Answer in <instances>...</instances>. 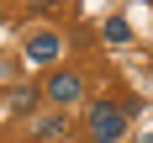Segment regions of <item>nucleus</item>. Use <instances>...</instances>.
Masks as SVG:
<instances>
[{
    "label": "nucleus",
    "instance_id": "f03ea898",
    "mask_svg": "<svg viewBox=\"0 0 153 143\" xmlns=\"http://www.w3.org/2000/svg\"><path fill=\"white\" fill-rule=\"evenodd\" d=\"M42 95L53 101V106H74L79 95H85V79H79L74 69H53V74H48V85H42Z\"/></svg>",
    "mask_w": 153,
    "mask_h": 143
},
{
    "label": "nucleus",
    "instance_id": "39448f33",
    "mask_svg": "<svg viewBox=\"0 0 153 143\" xmlns=\"http://www.w3.org/2000/svg\"><path fill=\"white\" fill-rule=\"evenodd\" d=\"M37 101H42V90H32V85H21V90L11 95V111H16V117H32V111H37Z\"/></svg>",
    "mask_w": 153,
    "mask_h": 143
},
{
    "label": "nucleus",
    "instance_id": "423d86ee",
    "mask_svg": "<svg viewBox=\"0 0 153 143\" xmlns=\"http://www.w3.org/2000/svg\"><path fill=\"white\" fill-rule=\"evenodd\" d=\"M106 43H116V48H122V43H132V27H127L122 16H111V21H106Z\"/></svg>",
    "mask_w": 153,
    "mask_h": 143
},
{
    "label": "nucleus",
    "instance_id": "0eeeda50",
    "mask_svg": "<svg viewBox=\"0 0 153 143\" xmlns=\"http://www.w3.org/2000/svg\"><path fill=\"white\" fill-rule=\"evenodd\" d=\"M53 5H58V0H32V11H53Z\"/></svg>",
    "mask_w": 153,
    "mask_h": 143
},
{
    "label": "nucleus",
    "instance_id": "20e7f679",
    "mask_svg": "<svg viewBox=\"0 0 153 143\" xmlns=\"http://www.w3.org/2000/svg\"><path fill=\"white\" fill-rule=\"evenodd\" d=\"M63 133H69V111H63V106L32 117V138H37V143H53V138H63Z\"/></svg>",
    "mask_w": 153,
    "mask_h": 143
},
{
    "label": "nucleus",
    "instance_id": "7ed1b4c3",
    "mask_svg": "<svg viewBox=\"0 0 153 143\" xmlns=\"http://www.w3.org/2000/svg\"><path fill=\"white\" fill-rule=\"evenodd\" d=\"M58 53H63V37H58L53 27H42V32L27 37V58H32V64H58Z\"/></svg>",
    "mask_w": 153,
    "mask_h": 143
},
{
    "label": "nucleus",
    "instance_id": "f257e3e1",
    "mask_svg": "<svg viewBox=\"0 0 153 143\" xmlns=\"http://www.w3.org/2000/svg\"><path fill=\"white\" fill-rule=\"evenodd\" d=\"M85 133H90V143H116L127 133V111L111 106V101H95V106L85 111Z\"/></svg>",
    "mask_w": 153,
    "mask_h": 143
},
{
    "label": "nucleus",
    "instance_id": "6e6552de",
    "mask_svg": "<svg viewBox=\"0 0 153 143\" xmlns=\"http://www.w3.org/2000/svg\"><path fill=\"white\" fill-rule=\"evenodd\" d=\"M143 143H153V133H148V138H143Z\"/></svg>",
    "mask_w": 153,
    "mask_h": 143
}]
</instances>
